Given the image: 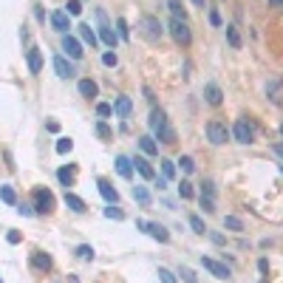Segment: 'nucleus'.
Returning <instances> with one entry per match:
<instances>
[{
    "label": "nucleus",
    "mask_w": 283,
    "mask_h": 283,
    "mask_svg": "<svg viewBox=\"0 0 283 283\" xmlns=\"http://www.w3.org/2000/svg\"><path fill=\"white\" fill-rule=\"evenodd\" d=\"M150 128H153V133L159 136V142H164V144H170V142L176 139V133H173V128H170L167 116H164V111H161V108H153Z\"/></svg>",
    "instance_id": "nucleus-1"
},
{
    "label": "nucleus",
    "mask_w": 283,
    "mask_h": 283,
    "mask_svg": "<svg viewBox=\"0 0 283 283\" xmlns=\"http://www.w3.org/2000/svg\"><path fill=\"white\" fill-rule=\"evenodd\" d=\"M170 34H173V40H176L178 45H190L193 43V34H190V26H187L184 20H170Z\"/></svg>",
    "instance_id": "nucleus-2"
},
{
    "label": "nucleus",
    "mask_w": 283,
    "mask_h": 283,
    "mask_svg": "<svg viewBox=\"0 0 283 283\" xmlns=\"http://www.w3.org/2000/svg\"><path fill=\"white\" fill-rule=\"evenodd\" d=\"M207 136H210L212 144H227V139H230V131H227V125H224V122L212 119V122H207Z\"/></svg>",
    "instance_id": "nucleus-3"
},
{
    "label": "nucleus",
    "mask_w": 283,
    "mask_h": 283,
    "mask_svg": "<svg viewBox=\"0 0 283 283\" xmlns=\"http://www.w3.org/2000/svg\"><path fill=\"white\" fill-rule=\"evenodd\" d=\"M136 227H139V230H144L147 235H153L159 244H167V241H170V232L164 230L161 224H156V221H136Z\"/></svg>",
    "instance_id": "nucleus-4"
},
{
    "label": "nucleus",
    "mask_w": 283,
    "mask_h": 283,
    "mask_svg": "<svg viewBox=\"0 0 283 283\" xmlns=\"http://www.w3.org/2000/svg\"><path fill=\"white\" fill-rule=\"evenodd\" d=\"M34 201H37L34 210H37V212H43V215L54 210V195H51V190H45V187L34 190Z\"/></svg>",
    "instance_id": "nucleus-5"
},
{
    "label": "nucleus",
    "mask_w": 283,
    "mask_h": 283,
    "mask_svg": "<svg viewBox=\"0 0 283 283\" xmlns=\"http://www.w3.org/2000/svg\"><path fill=\"white\" fill-rule=\"evenodd\" d=\"M161 31H164V28H161V23L156 17H144V20H142V34L147 37L150 43L161 40Z\"/></svg>",
    "instance_id": "nucleus-6"
},
{
    "label": "nucleus",
    "mask_w": 283,
    "mask_h": 283,
    "mask_svg": "<svg viewBox=\"0 0 283 283\" xmlns=\"http://www.w3.org/2000/svg\"><path fill=\"white\" fill-rule=\"evenodd\" d=\"M232 133H235V139H238L241 144H252V139H255V131H252V125H249L247 119H238L235 128H232Z\"/></svg>",
    "instance_id": "nucleus-7"
},
{
    "label": "nucleus",
    "mask_w": 283,
    "mask_h": 283,
    "mask_svg": "<svg viewBox=\"0 0 283 283\" xmlns=\"http://www.w3.org/2000/svg\"><path fill=\"white\" fill-rule=\"evenodd\" d=\"M62 51L68 54L71 60H80L82 54H85L82 51V43L77 40V37H71V34H62Z\"/></svg>",
    "instance_id": "nucleus-8"
},
{
    "label": "nucleus",
    "mask_w": 283,
    "mask_h": 283,
    "mask_svg": "<svg viewBox=\"0 0 283 283\" xmlns=\"http://www.w3.org/2000/svg\"><path fill=\"white\" fill-rule=\"evenodd\" d=\"M51 26L57 28V31H62V34H68V28H71V14H68L65 9L51 11Z\"/></svg>",
    "instance_id": "nucleus-9"
},
{
    "label": "nucleus",
    "mask_w": 283,
    "mask_h": 283,
    "mask_svg": "<svg viewBox=\"0 0 283 283\" xmlns=\"http://www.w3.org/2000/svg\"><path fill=\"white\" fill-rule=\"evenodd\" d=\"M201 264H204V269H207V272H212L215 278H221V281H227V278H230V269H227L224 264H218V261H212V258H201Z\"/></svg>",
    "instance_id": "nucleus-10"
},
{
    "label": "nucleus",
    "mask_w": 283,
    "mask_h": 283,
    "mask_svg": "<svg viewBox=\"0 0 283 283\" xmlns=\"http://www.w3.org/2000/svg\"><path fill=\"white\" fill-rule=\"evenodd\" d=\"M204 99H207L210 105H221L224 94H221V88H218L215 82H207V85H204Z\"/></svg>",
    "instance_id": "nucleus-11"
},
{
    "label": "nucleus",
    "mask_w": 283,
    "mask_h": 283,
    "mask_svg": "<svg viewBox=\"0 0 283 283\" xmlns=\"http://www.w3.org/2000/svg\"><path fill=\"white\" fill-rule=\"evenodd\" d=\"M54 71H57V77H62V80H71V77H74V65H71L65 57H54Z\"/></svg>",
    "instance_id": "nucleus-12"
},
{
    "label": "nucleus",
    "mask_w": 283,
    "mask_h": 283,
    "mask_svg": "<svg viewBox=\"0 0 283 283\" xmlns=\"http://www.w3.org/2000/svg\"><path fill=\"white\" fill-rule=\"evenodd\" d=\"M97 187H99V195H102V198H105L108 204H116V201H119V193H116L114 187H111V181L99 178V181H97Z\"/></svg>",
    "instance_id": "nucleus-13"
},
{
    "label": "nucleus",
    "mask_w": 283,
    "mask_h": 283,
    "mask_svg": "<svg viewBox=\"0 0 283 283\" xmlns=\"http://www.w3.org/2000/svg\"><path fill=\"white\" fill-rule=\"evenodd\" d=\"M133 167L139 170V176H142V178H156V170L150 167V161L142 159V156H136V159H133Z\"/></svg>",
    "instance_id": "nucleus-14"
},
{
    "label": "nucleus",
    "mask_w": 283,
    "mask_h": 283,
    "mask_svg": "<svg viewBox=\"0 0 283 283\" xmlns=\"http://www.w3.org/2000/svg\"><path fill=\"white\" fill-rule=\"evenodd\" d=\"M31 266L40 269V272H48V269H51V258L45 255V252H34V255H31Z\"/></svg>",
    "instance_id": "nucleus-15"
},
{
    "label": "nucleus",
    "mask_w": 283,
    "mask_h": 283,
    "mask_svg": "<svg viewBox=\"0 0 283 283\" xmlns=\"http://www.w3.org/2000/svg\"><path fill=\"white\" fill-rule=\"evenodd\" d=\"M116 173L122 178H131L133 176V161L128 159V156H119V159H116Z\"/></svg>",
    "instance_id": "nucleus-16"
},
{
    "label": "nucleus",
    "mask_w": 283,
    "mask_h": 283,
    "mask_svg": "<svg viewBox=\"0 0 283 283\" xmlns=\"http://www.w3.org/2000/svg\"><path fill=\"white\" fill-rule=\"evenodd\" d=\"M40 68H43V54H40V48H31L28 51V71L40 74Z\"/></svg>",
    "instance_id": "nucleus-17"
},
{
    "label": "nucleus",
    "mask_w": 283,
    "mask_h": 283,
    "mask_svg": "<svg viewBox=\"0 0 283 283\" xmlns=\"http://www.w3.org/2000/svg\"><path fill=\"white\" fill-rule=\"evenodd\" d=\"M139 147H142V153H147V156H156V153H159V144H156V139H153V136H142V139H139Z\"/></svg>",
    "instance_id": "nucleus-18"
},
{
    "label": "nucleus",
    "mask_w": 283,
    "mask_h": 283,
    "mask_svg": "<svg viewBox=\"0 0 283 283\" xmlns=\"http://www.w3.org/2000/svg\"><path fill=\"white\" fill-rule=\"evenodd\" d=\"M99 40H102L105 45H111V48H116L119 34H114V28H111V26H102V28H99Z\"/></svg>",
    "instance_id": "nucleus-19"
},
{
    "label": "nucleus",
    "mask_w": 283,
    "mask_h": 283,
    "mask_svg": "<svg viewBox=\"0 0 283 283\" xmlns=\"http://www.w3.org/2000/svg\"><path fill=\"white\" fill-rule=\"evenodd\" d=\"M131 108H133L131 97H119V99L114 102V114H119V116H128V114H131Z\"/></svg>",
    "instance_id": "nucleus-20"
},
{
    "label": "nucleus",
    "mask_w": 283,
    "mask_h": 283,
    "mask_svg": "<svg viewBox=\"0 0 283 283\" xmlns=\"http://www.w3.org/2000/svg\"><path fill=\"white\" fill-rule=\"evenodd\" d=\"M80 94L85 99H94L97 97V82L94 80H80Z\"/></svg>",
    "instance_id": "nucleus-21"
},
{
    "label": "nucleus",
    "mask_w": 283,
    "mask_h": 283,
    "mask_svg": "<svg viewBox=\"0 0 283 283\" xmlns=\"http://www.w3.org/2000/svg\"><path fill=\"white\" fill-rule=\"evenodd\" d=\"M65 204H68L74 212H85V201H82L80 195H74V193H65Z\"/></svg>",
    "instance_id": "nucleus-22"
},
{
    "label": "nucleus",
    "mask_w": 283,
    "mask_h": 283,
    "mask_svg": "<svg viewBox=\"0 0 283 283\" xmlns=\"http://www.w3.org/2000/svg\"><path fill=\"white\" fill-rule=\"evenodd\" d=\"M80 37H82V40H85V43L91 45V48H94V45L99 43V37H97V31H94V28H91V26H80Z\"/></svg>",
    "instance_id": "nucleus-23"
},
{
    "label": "nucleus",
    "mask_w": 283,
    "mask_h": 283,
    "mask_svg": "<svg viewBox=\"0 0 283 283\" xmlns=\"http://www.w3.org/2000/svg\"><path fill=\"white\" fill-rule=\"evenodd\" d=\"M0 201H3V204H11V207H14V204H17V195H14V190H11V187H0Z\"/></svg>",
    "instance_id": "nucleus-24"
},
{
    "label": "nucleus",
    "mask_w": 283,
    "mask_h": 283,
    "mask_svg": "<svg viewBox=\"0 0 283 283\" xmlns=\"http://www.w3.org/2000/svg\"><path fill=\"white\" fill-rule=\"evenodd\" d=\"M167 6H170V11H173V17H176V20H184V23H187V11L181 9V3H178V0H170Z\"/></svg>",
    "instance_id": "nucleus-25"
},
{
    "label": "nucleus",
    "mask_w": 283,
    "mask_h": 283,
    "mask_svg": "<svg viewBox=\"0 0 283 283\" xmlns=\"http://www.w3.org/2000/svg\"><path fill=\"white\" fill-rule=\"evenodd\" d=\"M224 227H227V230L241 232V230H244V221H241V218H235V215H227V218H224Z\"/></svg>",
    "instance_id": "nucleus-26"
},
{
    "label": "nucleus",
    "mask_w": 283,
    "mask_h": 283,
    "mask_svg": "<svg viewBox=\"0 0 283 283\" xmlns=\"http://www.w3.org/2000/svg\"><path fill=\"white\" fill-rule=\"evenodd\" d=\"M133 198L139 204H150V193H147L144 187H133Z\"/></svg>",
    "instance_id": "nucleus-27"
},
{
    "label": "nucleus",
    "mask_w": 283,
    "mask_h": 283,
    "mask_svg": "<svg viewBox=\"0 0 283 283\" xmlns=\"http://www.w3.org/2000/svg\"><path fill=\"white\" fill-rule=\"evenodd\" d=\"M227 40H230L232 48H241V34L235 31V26H227Z\"/></svg>",
    "instance_id": "nucleus-28"
},
{
    "label": "nucleus",
    "mask_w": 283,
    "mask_h": 283,
    "mask_svg": "<svg viewBox=\"0 0 283 283\" xmlns=\"http://www.w3.org/2000/svg\"><path fill=\"white\" fill-rule=\"evenodd\" d=\"M116 34L122 37V40H128V37H131V28H128V20H125V17L116 20Z\"/></svg>",
    "instance_id": "nucleus-29"
},
{
    "label": "nucleus",
    "mask_w": 283,
    "mask_h": 283,
    "mask_svg": "<svg viewBox=\"0 0 283 283\" xmlns=\"http://www.w3.org/2000/svg\"><path fill=\"white\" fill-rule=\"evenodd\" d=\"M77 258H82V261H94V247H88V244L77 247Z\"/></svg>",
    "instance_id": "nucleus-30"
},
{
    "label": "nucleus",
    "mask_w": 283,
    "mask_h": 283,
    "mask_svg": "<svg viewBox=\"0 0 283 283\" xmlns=\"http://www.w3.org/2000/svg\"><path fill=\"white\" fill-rule=\"evenodd\" d=\"M161 173H164V178H173L176 176V164L170 159H161Z\"/></svg>",
    "instance_id": "nucleus-31"
},
{
    "label": "nucleus",
    "mask_w": 283,
    "mask_h": 283,
    "mask_svg": "<svg viewBox=\"0 0 283 283\" xmlns=\"http://www.w3.org/2000/svg\"><path fill=\"white\" fill-rule=\"evenodd\" d=\"M65 11H68L71 17H77V14L82 11V3L80 0H68V3H65Z\"/></svg>",
    "instance_id": "nucleus-32"
},
{
    "label": "nucleus",
    "mask_w": 283,
    "mask_h": 283,
    "mask_svg": "<svg viewBox=\"0 0 283 283\" xmlns=\"http://www.w3.org/2000/svg\"><path fill=\"white\" fill-rule=\"evenodd\" d=\"M105 218H114V221H122V218H125V212L119 210V207H114V204H111V207L105 210Z\"/></svg>",
    "instance_id": "nucleus-33"
},
{
    "label": "nucleus",
    "mask_w": 283,
    "mask_h": 283,
    "mask_svg": "<svg viewBox=\"0 0 283 283\" xmlns=\"http://www.w3.org/2000/svg\"><path fill=\"white\" fill-rule=\"evenodd\" d=\"M178 164H181V170H184V173H193V170H195L193 156H181V159H178Z\"/></svg>",
    "instance_id": "nucleus-34"
},
{
    "label": "nucleus",
    "mask_w": 283,
    "mask_h": 283,
    "mask_svg": "<svg viewBox=\"0 0 283 283\" xmlns=\"http://www.w3.org/2000/svg\"><path fill=\"white\" fill-rule=\"evenodd\" d=\"M71 147H74V142L71 139H65V136L57 139V153H71Z\"/></svg>",
    "instance_id": "nucleus-35"
},
{
    "label": "nucleus",
    "mask_w": 283,
    "mask_h": 283,
    "mask_svg": "<svg viewBox=\"0 0 283 283\" xmlns=\"http://www.w3.org/2000/svg\"><path fill=\"white\" fill-rule=\"evenodd\" d=\"M178 195H181V198H193V184H190V181H181V184H178Z\"/></svg>",
    "instance_id": "nucleus-36"
},
{
    "label": "nucleus",
    "mask_w": 283,
    "mask_h": 283,
    "mask_svg": "<svg viewBox=\"0 0 283 283\" xmlns=\"http://www.w3.org/2000/svg\"><path fill=\"white\" fill-rule=\"evenodd\" d=\"M178 278H181L184 283H195V275H193V269H187V266H181V269H178Z\"/></svg>",
    "instance_id": "nucleus-37"
},
{
    "label": "nucleus",
    "mask_w": 283,
    "mask_h": 283,
    "mask_svg": "<svg viewBox=\"0 0 283 283\" xmlns=\"http://www.w3.org/2000/svg\"><path fill=\"white\" fill-rule=\"evenodd\" d=\"M102 62H105L108 68H116V62H119V57H116L114 51H105V54H102Z\"/></svg>",
    "instance_id": "nucleus-38"
},
{
    "label": "nucleus",
    "mask_w": 283,
    "mask_h": 283,
    "mask_svg": "<svg viewBox=\"0 0 283 283\" xmlns=\"http://www.w3.org/2000/svg\"><path fill=\"white\" fill-rule=\"evenodd\" d=\"M190 227H193L195 232H201V235L207 232V227H204V221L198 218V215H190Z\"/></svg>",
    "instance_id": "nucleus-39"
},
{
    "label": "nucleus",
    "mask_w": 283,
    "mask_h": 283,
    "mask_svg": "<svg viewBox=\"0 0 283 283\" xmlns=\"http://www.w3.org/2000/svg\"><path fill=\"white\" fill-rule=\"evenodd\" d=\"M57 176H60V181H62V184H65V187H68L71 181H74V173H71V170H65V167H62L60 173H57Z\"/></svg>",
    "instance_id": "nucleus-40"
},
{
    "label": "nucleus",
    "mask_w": 283,
    "mask_h": 283,
    "mask_svg": "<svg viewBox=\"0 0 283 283\" xmlns=\"http://www.w3.org/2000/svg\"><path fill=\"white\" fill-rule=\"evenodd\" d=\"M97 114H99V116H111V114H114V105H108V102H99V105H97Z\"/></svg>",
    "instance_id": "nucleus-41"
},
{
    "label": "nucleus",
    "mask_w": 283,
    "mask_h": 283,
    "mask_svg": "<svg viewBox=\"0 0 283 283\" xmlns=\"http://www.w3.org/2000/svg\"><path fill=\"white\" fill-rule=\"evenodd\" d=\"M201 210H204V212H212V210H215V204H212V198L201 195Z\"/></svg>",
    "instance_id": "nucleus-42"
},
{
    "label": "nucleus",
    "mask_w": 283,
    "mask_h": 283,
    "mask_svg": "<svg viewBox=\"0 0 283 283\" xmlns=\"http://www.w3.org/2000/svg\"><path fill=\"white\" fill-rule=\"evenodd\" d=\"M159 281H161V283H176V278H173L167 269H159Z\"/></svg>",
    "instance_id": "nucleus-43"
},
{
    "label": "nucleus",
    "mask_w": 283,
    "mask_h": 283,
    "mask_svg": "<svg viewBox=\"0 0 283 283\" xmlns=\"http://www.w3.org/2000/svg\"><path fill=\"white\" fill-rule=\"evenodd\" d=\"M97 133L102 136V139H108V136H111V128H108L105 122H99V125H97Z\"/></svg>",
    "instance_id": "nucleus-44"
},
{
    "label": "nucleus",
    "mask_w": 283,
    "mask_h": 283,
    "mask_svg": "<svg viewBox=\"0 0 283 283\" xmlns=\"http://www.w3.org/2000/svg\"><path fill=\"white\" fill-rule=\"evenodd\" d=\"M201 195L212 198V195H215V184H212V181H204V193H201Z\"/></svg>",
    "instance_id": "nucleus-45"
},
{
    "label": "nucleus",
    "mask_w": 283,
    "mask_h": 283,
    "mask_svg": "<svg viewBox=\"0 0 283 283\" xmlns=\"http://www.w3.org/2000/svg\"><path fill=\"white\" fill-rule=\"evenodd\" d=\"M6 241H9V244H20V232H17V230H9Z\"/></svg>",
    "instance_id": "nucleus-46"
},
{
    "label": "nucleus",
    "mask_w": 283,
    "mask_h": 283,
    "mask_svg": "<svg viewBox=\"0 0 283 283\" xmlns=\"http://www.w3.org/2000/svg\"><path fill=\"white\" fill-rule=\"evenodd\" d=\"M210 23L212 26H221V14H218V11H210Z\"/></svg>",
    "instance_id": "nucleus-47"
},
{
    "label": "nucleus",
    "mask_w": 283,
    "mask_h": 283,
    "mask_svg": "<svg viewBox=\"0 0 283 283\" xmlns=\"http://www.w3.org/2000/svg\"><path fill=\"white\" fill-rule=\"evenodd\" d=\"M272 150H275V156H281V159H283V142H275Z\"/></svg>",
    "instance_id": "nucleus-48"
},
{
    "label": "nucleus",
    "mask_w": 283,
    "mask_h": 283,
    "mask_svg": "<svg viewBox=\"0 0 283 283\" xmlns=\"http://www.w3.org/2000/svg\"><path fill=\"white\" fill-rule=\"evenodd\" d=\"M20 215H31V212H34V210H31V207H28V204H20Z\"/></svg>",
    "instance_id": "nucleus-49"
},
{
    "label": "nucleus",
    "mask_w": 283,
    "mask_h": 283,
    "mask_svg": "<svg viewBox=\"0 0 283 283\" xmlns=\"http://www.w3.org/2000/svg\"><path fill=\"white\" fill-rule=\"evenodd\" d=\"M269 6H281L283 9V0H269Z\"/></svg>",
    "instance_id": "nucleus-50"
},
{
    "label": "nucleus",
    "mask_w": 283,
    "mask_h": 283,
    "mask_svg": "<svg viewBox=\"0 0 283 283\" xmlns=\"http://www.w3.org/2000/svg\"><path fill=\"white\" fill-rule=\"evenodd\" d=\"M193 3H195V6H201V9H204V6H207V3H204V0H193Z\"/></svg>",
    "instance_id": "nucleus-51"
},
{
    "label": "nucleus",
    "mask_w": 283,
    "mask_h": 283,
    "mask_svg": "<svg viewBox=\"0 0 283 283\" xmlns=\"http://www.w3.org/2000/svg\"><path fill=\"white\" fill-rule=\"evenodd\" d=\"M281 133H283V128H281Z\"/></svg>",
    "instance_id": "nucleus-52"
},
{
    "label": "nucleus",
    "mask_w": 283,
    "mask_h": 283,
    "mask_svg": "<svg viewBox=\"0 0 283 283\" xmlns=\"http://www.w3.org/2000/svg\"><path fill=\"white\" fill-rule=\"evenodd\" d=\"M0 283H3V281H0Z\"/></svg>",
    "instance_id": "nucleus-53"
}]
</instances>
